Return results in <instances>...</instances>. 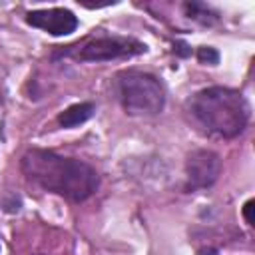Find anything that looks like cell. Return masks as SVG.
Instances as JSON below:
<instances>
[{
	"label": "cell",
	"instance_id": "obj_3",
	"mask_svg": "<svg viewBox=\"0 0 255 255\" xmlns=\"http://www.w3.org/2000/svg\"><path fill=\"white\" fill-rule=\"evenodd\" d=\"M116 92L129 116H157L165 108V88L149 72L124 70L116 76Z\"/></svg>",
	"mask_w": 255,
	"mask_h": 255
},
{
	"label": "cell",
	"instance_id": "obj_7",
	"mask_svg": "<svg viewBox=\"0 0 255 255\" xmlns=\"http://www.w3.org/2000/svg\"><path fill=\"white\" fill-rule=\"evenodd\" d=\"M94 114H96V106L92 102H80V104H74V106L66 108L64 112H60L58 124L62 128H76V126L86 124Z\"/></svg>",
	"mask_w": 255,
	"mask_h": 255
},
{
	"label": "cell",
	"instance_id": "obj_6",
	"mask_svg": "<svg viewBox=\"0 0 255 255\" xmlns=\"http://www.w3.org/2000/svg\"><path fill=\"white\" fill-rule=\"evenodd\" d=\"M26 24L40 28L52 36H70L78 28V16L68 8H46L30 10L26 14Z\"/></svg>",
	"mask_w": 255,
	"mask_h": 255
},
{
	"label": "cell",
	"instance_id": "obj_1",
	"mask_svg": "<svg viewBox=\"0 0 255 255\" xmlns=\"http://www.w3.org/2000/svg\"><path fill=\"white\" fill-rule=\"evenodd\" d=\"M20 169L28 181L74 203L86 201L100 187V175L90 163L52 149H28L20 159Z\"/></svg>",
	"mask_w": 255,
	"mask_h": 255
},
{
	"label": "cell",
	"instance_id": "obj_10",
	"mask_svg": "<svg viewBox=\"0 0 255 255\" xmlns=\"http://www.w3.org/2000/svg\"><path fill=\"white\" fill-rule=\"evenodd\" d=\"M251 211H253V199H249V201L243 205V217H245L247 225H253V217H251Z\"/></svg>",
	"mask_w": 255,
	"mask_h": 255
},
{
	"label": "cell",
	"instance_id": "obj_9",
	"mask_svg": "<svg viewBox=\"0 0 255 255\" xmlns=\"http://www.w3.org/2000/svg\"><path fill=\"white\" fill-rule=\"evenodd\" d=\"M197 60L201 64H209V66H217L219 64V52L211 46H199L197 48Z\"/></svg>",
	"mask_w": 255,
	"mask_h": 255
},
{
	"label": "cell",
	"instance_id": "obj_4",
	"mask_svg": "<svg viewBox=\"0 0 255 255\" xmlns=\"http://www.w3.org/2000/svg\"><path fill=\"white\" fill-rule=\"evenodd\" d=\"M147 46L129 36H96L82 44L68 46L62 56H70L78 62H110L118 58H131L145 54Z\"/></svg>",
	"mask_w": 255,
	"mask_h": 255
},
{
	"label": "cell",
	"instance_id": "obj_11",
	"mask_svg": "<svg viewBox=\"0 0 255 255\" xmlns=\"http://www.w3.org/2000/svg\"><path fill=\"white\" fill-rule=\"evenodd\" d=\"M197 255H219V251H217L215 247H203Z\"/></svg>",
	"mask_w": 255,
	"mask_h": 255
},
{
	"label": "cell",
	"instance_id": "obj_2",
	"mask_svg": "<svg viewBox=\"0 0 255 255\" xmlns=\"http://www.w3.org/2000/svg\"><path fill=\"white\" fill-rule=\"evenodd\" d=\"M185 106L191 120L205 133L225 139L243 133L251 118V106L247 98L239 90L225 86L203 88L195 92Z\"/></svg>",
	"mask_w": 255,
	"mask_h": 255
},
{
	"label": "cell",
	"instance_id": "obj_5",
	"mask_svg": "<svg viewBox=\"0 0 255 255\" xmlns=\"http://www.w3.org/2000/svg\"><path fill=\"white\" fill-rule=\"evenodd\" d=\"M221 173V157L211 149H193L185 159V189L199 191L211 187Z\"/></svg>",
	"mask_w": 255,
	"mask_h": 255
},
{
	"label": "cell",
	"instance_id": "obj_8",
	"mask_svg": "<svg viewBox=\"0 0 255 255\" xmlns=\"http://www.w3.org/2000/svg\"><path fill=\"white\" fill-rule=\"evenodd\" d=\"M183 12L189 20L201 24V26H213L219 22V12L213 10L211 6L203 4V2H185L183 4Z\"/></svg>",
	"mask_w": 255,
	"mask_h": 255
}]
</instances>
